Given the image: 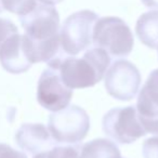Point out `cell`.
<instances>
[{"label": "cell", "instance_id": "1", "mask_svg": "<svg viewBox=\"0 0 158 158\" xmlns=\"http://www.w3.org/2000/svg\"><path fill=\"white\" fill-rule=\"evenodd\" d=\"M25 34L23 44L33 64L44 62L48 67L57 68L67 56L60 40V15L53 6L37 3L27 13L20 15Z\"/></svg>", "mask_w": 158, "mask_h": 158}, {"label": "cell", "instance_id": "2", "mask_svg": "<svg viewBox=\"0 0 158 158\" xmlns=\"http://www.w3.org/2000/svg\"><path fill=\"white\" fill-rule=\"evenodd\" d=\"M110 64V55L101 48L88 50L82 57L67 55L59 67L63 82L70 89L90 88L101 81Z\"/></svg>", "mask_w": 158, "mask_h": 158}, {"label": "cell", "instance_id": "3", "mask_svg": "<svg viewBox=\"0 0 158 158\" xmlns=\"http://www.w3.org/2000/svg\"><path fill=\"white\" fill-rule=\"evenodd\" d=\"M92 42L97 48L105 50L110 56L126 57L133 49L134 39L125 21L117 16H105L95 23Z\"/></svg>", "mask_w": 158, "mask_h": 158}, {"label": "cell", "instance_id": "4", "mask_svg": "<svg viewBox=\"0 0 158 158\" xmlns=\"http://www.w3.org/2000/svg\"><path fill=\"white\" fill-rule=\"evenodd\" d=\"M48 129L57 143L76 144L87 136L90 129V118L84 108L69 105L49 117Z\"/></svg>", "mask_w": 158, "mask_h": 158}, {"label": "cell", "instance_id": "5", "mask_svg": "<svg viewBox=\"0 0 158 158\" xmlns=\"http://www.w3.org/2000/svg\"><path fill=\"white\" fill-rule=\"evenodd\" d=\"M99 15L90 10L75 12L64 21L60 31V40L67 55H77L92 44L93 28Z\"/></svg>", "mask_w": 158, "mask_h": 158}, {"label": "cell", "instance_id": "6", "mask_svg": "<svg viewBox=\"0 0 158 158\" xmlns=\"http://www.w3.org/2000/svg\"><path fill=\"white\" fill-rule=\"evenodd\" d=\"M102 128L108 138L119 144H131L147 134L132 105L108 110L103 117Z\"/></svg>", "mask_w": 158, "mask_h": 158}, {"label": "cell", "instance_id": "7", "mask_svg": "<svg viewBox=\"0 0 158 158\" xmlns=\"http://www.w3.org/2000/svg\"><path fill=\"white\" fill-rule=\"evenodd\" d=\"M141 85L138 67L127 60L113 62L105 73L104 86L107 93L118 101H130L136 95Z\"/></svg>", "mask_w": 158, "mask_h": 158}, {"label": "cell", "instance_id": "8", "mask_svg": "<svg viewBox=\"0 0 158 158\" xmlns=\"http://www.w3.org/2000/svg\"><path fill=\"white\" fill-rule=\"evenodd\" d=\"M73 98V89L62 80L60 72L48 67L42 72L37 86V101L50 112H59L67 107Z\"/></svg>", "mask_w": 158, "mask_h": 158}, {"label": "cell", "instance_id": "9", "mask_svg": "<svg viewBox=\"0 0 158 158\" xmlns=\"http://www.w3.org/2000/svg\"><path fill=\"white\" fill-rule=\"evenodd\" d=\"M135 108L147 133L158 134V68L147 77L139 93Z\"/></svg>", "mask_w": 158, "mask_h": 158}, {"label": "cell", "instance_id": "10", "mask_svg": "<svg viewBox=\"0 0 158 158\" xmlns=\"http://www.w3.org/2000/svg\"><path fill=\"white\" fill-rule=\"evenodd\" d=\"M15 142L21 149L31 156L51 151L59 144L41 123L22 125L15 133Z\"/></svg>", "mask_w": 158, "mask_h": 158}, {"label": "cell", "instance_id": "11", "mask_svg": "<svg viewBox=\"0 0 158 158\" xmlns=\"http://www.w3.org/2000/svg\"><path fill=\"white\" fill-rule=\"evenodd\" d=\"M0 63L11 74H22L31 67L33 63L25 50L22 36L19 33L11 36L0 47Z\"/></svg>", "mask_w": 158, "mask_h": 158}, {"label": "cell", "instance_id": "12", "mask_svg": "<svg viewBox=\"0 0 158 158\" xmlns=\"http://www.w3.org/2000/svg\"><path fill=\"white\" fill-rule=\"evenodd\" d=\"M135 33L143 44L151 49L158 47V10L143 13L135 25Z\"/></svg>", "mask_w": 158, "mask_h": 158}, {"label": "cell", "instance_id": "13", "mask_svg": "<svg viewBox=\"0 0 158 158\" xmlns=\"http://www.w3.org/2000/svg\"><path fill=\"white\" fill-rule=\"evenodd\" d=\"M80 158H123L118 146L107 139H94L81 145Z\"/></svg>", "mask_w": 158, "mask_h": 158}, {"label": "cell", "instance_id": "14", "mask_svg": "<svg viewBox=\"0 0 158 158\" xmlns=\"http://www.w3.org/2000/svg\"><path fill=\"white\" fill-rule=\"evenodd\" d=\"M37 3V0H1L3 10L19 16L29 12Z\"/></svg>", "mask_w": 158, "mask_h": 158}, {"label": "cell", "instance_id": "15", "mask_svg": "<svg viewBox=\"0 0 158 158\" xmlns=\"http://www.w3.org/2000/svg\"><path fill=\"white\" fill-rule=\"evenodd\" d=\"M80 144L66 145V146H55L48 152L49 158H80Z\"/></svg>", "mask_w": 158, "mask_h": 158}, {"label": "cell", "instance_id": "16", "mask_svg": "<svg viewBox=\"0 0 158 158\" xmlns=\"http://www.w3.org/2000/svg\"><path fill=\"white\" fill-rule=\"evenodd\" d=\"M19 33L16 25L8 19L0 18V47L2 46L11 36Z\"/></svg>", "mask_w": 158, "mask_h": 158}, {"label": "cell", "instance_id": "17", "mask_svg": "<svg viewBox=\"0 0 158 158\" xmlns=\"http://www.w3.org/2000/svg\"><path fill=\"white\" fill-rule=\"evenodd\" d=\"M142 155L144 158H158V136H152L144 141Z\"/></svg>", "mask_w": 158, "mask_h": 158}, {"label": "cell", "instance_id": "18", "mask_svg": "<svg viewBox=\"0 0 158 158\" xmlns=\"http://www.w3.org/2000/svg\"><path fill=\"white\" fill-rule=\"evenodd\" d=\"M0 158H27L24 153L16 151L10 145L0 143Z\"/></svg>", "mask_w": 158, "mask_h": 158}, {"label": "cell", "instance_id": "19", "mask_svg": "<svg viewBox=\"0 0 158 158\" xmlns=\"http://www.w3.org/2000/svg\"><path fill=\"white\" fill-rule=\"evenodd\" d=\"M141 1L145 7L158 9V0H141Z\"/></svg>", "mask_w": 158, "mask_h": 158}, {"label": "cell", "instance_id": "20", "mask_svg": "<svg viewBox=\"0 0 158 158\" xmlns=\"http://www.w3.org/2000/svg\"><path fill=\"white\" fill-rule=\"evenodd\" d=\"M40 3H44V5H48V6H55L57 3L62 2L63 0H38Z\"/></svg>", "mask_w": 158, "mask_h": 158}, {"label": "cell", "instance_id": "21", "mask_svg": "<svg viewBox=\"0 0 158 158\" xmlns=\"http://www.w3.org/2000/svg\"><path fill=\"white\" fill-rule=\"evenodd\" d=\"M33 158H49L48 157V152H46V153L38 154V155H35Z\"/></svg>", "mask_w": 158, "mask_h": 158}, {"label": "cell", "instance_id": "22", "mask_svg": "<svg viewBox=\"0 0 158 158\" xmlns=\"http://www.w3.org/2000/svg\"><path fill=\"white\" fill-rule=\"evenodd\" d=\"M3 11V8H2V5H1V0H0V13Z\"/></svg>", "mask_w": 158, "mask_h": 158}, {"label": "cell", "instance_id": "23", "mask_svg": "<svg viewBox=\"0 0 158 158\" xmlns=\"http://www.w3.org/2000/svg\"><path fill=\"white\" fill-rule=\"evenodd\" d=\"M157 49H158V47H157Z\"/></svg>", "mask_w": 158, "mask_h": 158}]
</instances>
